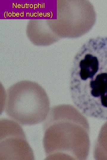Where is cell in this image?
Returning <instances> with one entry per match:
<instances>
[{
  "mask_svg": "<svg viewBox=\"0 0 107 160\" xmlns=\"http://www.w3.org/2000/svg\"><path fill=\"white\" fill-rule=\"evenodd\" d=\"M0 160H33V151L21 127L15 121L0 120Z\"/></svg>",
  "mask_w": 107,
  "mask_h": 160,
  "instance_id": "obj_4",
  "label": "cell"
},
{
  "mask_svg": "<svg viewBox=\"0 0 107 160\" xmlns=\"http://www.w3.org/2000/svg\"></svg>",
  "mask_w": 107,
  "mask_h": 160,
  "instance_id": "obj_6",
  "label": "cell"
},
{
  "mask_svg": "<svg viewBox=\"0 0 107 160\" xmlns=\"http://www.w3.org/2000/svg\"><path fill=\"white\" fill-rule=\"evenodd\" d=\"M49 107L45 91L35 82L21 81L12 85L6 91L5 111L18 124L32 125L42 122L46 118Z\"/></svg>",
  "mask_w": 107,
  "mask_h": 160,
  "instance_id": "obj_2",
  "label": "cell"
},
{
  "mask_svg": "<svg viewBox=\"0 0 107 160\" xmlns=\"http://www.w3.org/2000/svg\"><path fill=\"white\" fill-rule=\"evenodd\" d=\"M95 147V158L107 160V121L101 127Z\"/></svg>",
  "mask_w": 107,
  "mask_h": 160,
  "instance_id": "obj_5",
  "label": "cell"
},
{
  "mask_svg": "<svg viewBox=\"0 0 107 160\" xmlns=\"http://www.w3.org/2000/svg\"><path fill=\"white\" fill-rule=\"evenodd\" d=\"M70 90L74 105L82 113L107 120V37L86 42L76 54Z\"/></svg>",
  "mask_w": 107,
  "mask_h": 160,
  "instance_id": "obj_1",
  "label": "cell"
},
{
  "mask_svg": "<svg viewBox=\"0 0 107 160\" xmlns=\"http://www.w3.org/2000/svg\"><path fill=\"white\" fill-rule=\"evenodd\" d=\"M67 105L49 110L44 120L43 144L46 159L73 158L74 151V121Z\"/></svg>",
  "mask_w": 107,
  "mask_h": 160,
  "instance_id": "obj_3",
  "label": "cell"
}]
</instances>
